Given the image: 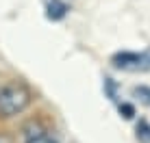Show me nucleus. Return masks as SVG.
Instances as JSON below:
<instances>
[{
  "mask_svg": "<svg viewBox=\"0 0 150 143\" xmlns=\"http://www.w3.org/2000/svg\"><path fill=\"white\" fill-rule=\"evenodd\" d=\"M135 95H139V100L144 104H150V89L148 87H135Z\"/></svg>",
  "mask_w": 150,
  "mask_h": 143,
  "instance_id": "39448f33",
  "label": "nucleus"
},
{
  "mask_svg": "<svg viewBox=\"0 0 150 143\" xmlns=\"http://www.w3.org/2000/svg\"><path fill=\"white\" fill-rule=\"evenodd\" d=\"M26 143H57L50 135H46V132H35V135H30Z\"/></svg>",
  "mask_w": 150,
  "mask_h": 143,
  "instance_id": "7ed1b4c3",
  "label": "nucleus"
},
{
  "mask_svg": "<svg viewBox=\"0 0 150 143\" xmlns=\"http://www.w3.org/2000/svg\"><path fill=\"white\" fill-rule=\"evenodd\" d=\"M137 130H142V137H144V141L150 143V126L146 124V121H142V126H139Z\"/></svg>",
  "mask_w": 150,
  "mask_h": 143,
  "instance_id": "423d86ee",
  "label": "nucleus"
},
{
  "mask_svg": "<svg viewBox=\"0 0 150 143\" xmlns=\"http://www.w3.org/2000/svg\"><path fill=\"white\" fill-rule=\"evenodd\" d=\"M0 143H13V141H11V137H9V135L0 132Z\"/></svg>",
  "mask_w": 150,
  "mask_h": 143,
  "instance_id": "0eeeda50",
  "label": "nucleus"
},
{
  "mask_svg": "<svg viewBox=\"0 0 150 143\" xmlns=\"http://www.w3.org/2000/svg\"><path fill=\"white\" fill-rule=\"evenodd\" d=\"M113 65L117 69H126V72H146L150 69V50L148 52H122L113 57Z\"/></svg>",
  "mask_w": 150,
  "mask_h": 143,
  "instance_id": "f03ea898",
  "label": "nucleus"
},
{
  "mask_svg": "<svg viewBox=\"0 0 150 143\" xmlns=\"http://www.w3.org/2000/svg\"><path fill=\"white\" fill-rule=\"evenodd\" d=\"M30 89L22 83H9L0 87V117H13L28 109Z\"/></svg>",
  "mask_w": 150,
  "mask_h": 143,
  "instance_id": "f257e3e1",
  "label": "nucleus"
},
{
  "mask_svg": "<svg viewBox=\"0 0 150 143\" xmlns=\"http://www.w3.org/2000/svg\"><path fill=\"white\" fill-rule=\"evenodd\" d=\"M48 9H50V11H48V15H50V18H61V15H63L65 13V4H61V2H57V0H52V2H50L48 4Z\"/></svg>",
  "mask_w": 150,
  "mask_h": 143,
  "instance_id": "20e7f679",
  "label": "nucleus"
}]
</instances>
